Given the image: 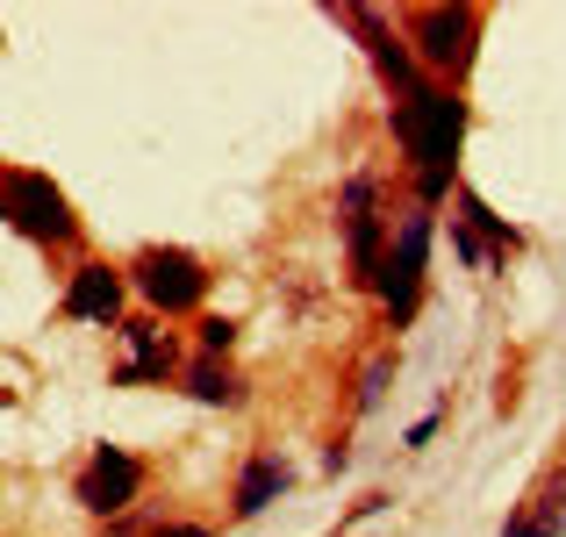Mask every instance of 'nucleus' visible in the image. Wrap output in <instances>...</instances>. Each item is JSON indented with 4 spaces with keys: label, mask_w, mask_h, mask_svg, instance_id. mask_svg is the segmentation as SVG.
I'll use <instances>...</instances> for the list:
<instances>
[{
    "label": "nucleus",
    "mask_w": 566,
    "mask_h": 537,
    "mask_svg": "<svg viewBox=\"0 0 566 537\" xmlns=\"http://www.w3.org/2000/svg\"><path fill=\"white\" fill-rule=\"evenodd\" d=\"M395 144L416 172V208H438L452 193V172H459V137H467V101L452 86H416L409 101H395Z\"/></svg>",
    "instance_id": "nucleus-1"
},
{
    "label": "nucleus",
    "mask_w": 566,
    "mask_h": 537,
    "mask_svg": "<svg viewBox=\"0 0 566 537\" xmlns=\"http://www.w3.org/2000/svg\"><path fill=\"white\" fill-rule=\"evenodd\" d=\"M0 222L22 230L29 244H51V251L80 244V215H72L65 187L51 172H29V166H0Z\"/></svg>",
    "instance_id": "nucleus-2"
},
{
    "label": "nucleus",
    "mask_w": 566,
    "mask_h": 537,
    "mask_svg": "<svg viewBox=\"0 0 566 537\" xmlns=\"http://www.w3.org/2000/svg\"><path fill=\"white\" fill-rule=\"evenodd\" d=\"M430 236H438V215L430 208H401L395 230H387V265H380V308L395 330H409L416 308H423V265H430Z\"/></svg>",
    "instance_id": "nucleus-3"
},
{
    "label": "nucleus",
    "mask_w": 566,
    "mask_h": 537,
    "mask_svg": "<svg viewBox=\"0 0 566 537\" xmlns=\"http://www.w3.org/2000/svg\"><path fill=\"white\" fill-rule=\"evenodd\" d=\"M123 273H129V287L144 294L151 316H193V308L208 302V265L180 244H144Z\"/></svg>",
    "instance_id": "nucleus-4"
},
{
    "label": "nucleus",
    "mask_w": 566,
    "mask_h": 537,
    "mask_svg": "<svg viewBox=\"0 0 566 537\" xmlns=\"http://www.w3.org/2000/svg\"><path fill=\"white\" fill-rule=\"evenodd\" d=\"M401 43H416L430 72L444 80H467L473 57H481V8H416L401 22Z\"/></svg>",
    "instance_id": "nucleus-5"
},
{
    "label": "nucleus",
    "mask_w": 566,
    "mask_h": 537,
    "mask_svg": "<svg viewBox=\"0 0 566 537\" xmlns=\"http://www.w3.org/2000/svg\"><path fill=\"white\" fill-rule=\"evenodd\" d=\"M137 495H144V459L123 452V444H94V459H86L80 481H72V502H80L86 516H123Z\"/></svg>",
    "instance_id": "nucleus-6"
},
{
    "label": "nucleus",
    "mask_w": 566,
    "mask_h": 537,
    "mask_svg": "<svg viewBox=\"0 0 566 537\" xmlns=\"http://www.w3.org/2000/svg\"><path fill=\"white\" fill-rule=\"evenodd\" d=\"M115 387H144V380H166V372H180V345H172V330L158 316H129L115 323Z\"/></svg>",
    "instance_id": "nucleus-7"
},
{
    "label": "nucleus",
    "mask_w": 566,
    "mask_h": 537,
    "mask_svg": "<svg viewBox=\"0 0 566 537\" xmlns=\"http://www.w3.org/2000/svg\"><path fill=\"white\" fill-rule=\"evenodd\" d=\"M452 201H459V222H452V251H459V259H467V265L510 259V251H516V230H510V222H502L481 193H467V187H459Z\"/></svg>",
    "instance_id": "nucleus-8"
},
{
    "label": "nucleus",
    "mask_w": 566,
    "mask_h": 537,
    "mask_svg": "<svg viewBox=\"0 0 566 537\" xmlns=\"http://www.w3.org/2000/svg\"><path fill=\"white\" fill-rule=\"evenodd\" d=\"M123 294H129V273L123 265H108V259H86L80 273H72V287H65V316L72 323H123Z\"/></svg>",
    "instance_id": "nucleus-9"
},
{
    "label": "nucleus",
    "mask_w": 566,
    "mask_h": 537,
    "mask_svg": "<svg viewBox=\"0 0 566 537\" xmlns=\"http://www.w3.org/2000/svg\"><path fill=\"white\" fill-rule=\"evenodd\" d=\"M294 487V473H287V459L280 452H251L244 459V473H237V495H230V516L237 524H251V516H265L280 495Z\"/></svg>",
    "instance_id": "nucleus-10"
},
{
    "label": "nucleus",
    "mask_w": 566,
    "mask_h": 537,
    "mask_svg": "<svg viewBox=\"0 0 566 537\" xmlns=\"http://www.w3.org/2000/svg\"><path fill=\"white\" fill-rule=\"evenodd\" d=\"M180 387L201 401V409H244L251 401V380L230 366V358H216V351H193L180 366Z\"/></svg>",
    "instance_id": "nucleus-11"
},
{
    "label": "nucleus",
    "mask_w": 566,
    "mask_h": 537,
    "mask_svg": "<svg viewBox=\"0 0 566 537\" xmlns=\"http://www.w3.org/2000/svg\"><path fill=\"white\" fill-rule=\"evenodd\" d=\"M387 387H395V351H374L359 366V380H352V415H374L387 401Z\"/></svg>",
    "instance_id": "nucleus-12"
},
{
    "label": "nucleus",
    "mask_w": 566,
    "mask_h": 537,
    "mask_svg": "<svg viewBox=\"0 0 566 537\" xmlns=\"http://www.w3.org/2000/svg\"><path fill=\"white\" fill-rule=\"evenodd\" d=\"M524 509H531V516H538V524H545V530H553V537H566V466L553 473V481H538V495H531V502H524Z\"/></svg>",
    "instance_id": "nucleus-13"
},
{
    "label": "nucleus",
    "mask_w": 566,
    "mask_h": 537,
    "mask_svg": "<svg viewBox=\"0 0 566 537\" xmlns=\"http://www.w3.org/2000/svg\"><path fill=\"white\" fill-rule=\"evenodd\" d=\"M230 345H237V323H230V316H201V351L230 358Z\"/></svg>",
    "instance_id": "nucleus-14"
},
{
    "label": "nucleus",
    "mask_w": 566,
    "mask_h": 537,
    "mask_svg": "<svg viewBox=\"0 0 566 537\" xmlns=\"http://www.w3.org/2000/svg\"><path fill=\"white\" fill-rule=\"evenodd\" d=\"M502 537H553V530H545V524H538V516H531V509H516L510 524H502Z\"/></svg>",
    "instance_id": "nucleus-15"
},
{
    "label": "nucleus",
    "mask_w": 566,
    "mask_h": 537,
    "mask_svg": "<svg viewBox=\"0 0 566 537\" xmlns=\"http://www.w3.org/2000/svg\"><path fill=\"white\" fill-rule=\"evenodd\" d=\"M151 537H208V530H201V524H158Z\"/></svg>",
    "instance_id": "nucleus-16"
}]
</instances>
